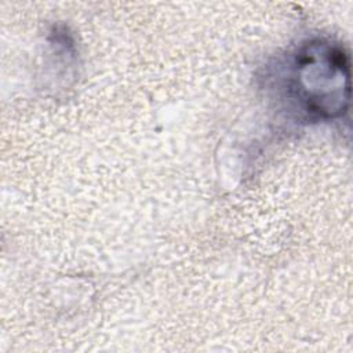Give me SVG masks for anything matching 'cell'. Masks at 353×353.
<instances>
[{
	"mask_svg": "<svg viewBox=\"0 0 353 353\" xmlns=\"http://www.w3.org/2000/svg\"><path fill=\"white\" fill-rule=\"evenodd\" d=\"M290 91L314 119L342 116L350 101V62L345 48L325 40L309 41L291 63Z\"/></svg>",
	"mask_w": 353,
	"mask_h": 353,
	"instance_id": "obj_1",
	"label": "cell"
}]
</instances>
